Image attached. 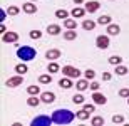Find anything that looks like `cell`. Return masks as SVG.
<instances>
[{"instance_id":"cell-33","label":"cell","mask_w":129,"mask_h":126,"mask_svg":"<svg viewBox=\"0 0 129 126\" xmlns=\"http://www.w3.org/2000/svg\"><path fill=\"white\" fill-rule=\"evenodd\" d=\"M124 121L126 119H124L122 114H114V116H112V123H114V124H122Z\"/></svg>"},{"instance_id":"cell-16","label":"cell","mask_w":129,"mask_h":126,"mask_svg":"<svg viewBox=\"0 0 129 126\" xmlns=\"http://www.w3.org/2000/svg\"><path fill=\"white\" fill-rule=\"evenodd\" d=\"M121 32V27L117 24H109L107 25V35H117Z\"/></svg>"},{"instance_id":"cell-2","label":"cell","mask_w":129,"mask_h":126,"mask_svg":"<svg viewBox=\"0 0 129 126\" xmlns=\"http://www.w3.org/2000/svg\"><path fill=\"white\" fill-rule=\"evenodd\" d=\"M37 56V51L30 45H22V47L17 49V57L20 61H24V62H29V61H34Z\"/></svg>"},{"instance_id":"cell-44","label":"cell","mask_w":129,"mask_h":126,"mask_svg":"<svg viewBox=\"0 0 129 126\" xmlns=\"http://www.w3.org/2000/svg\"><path fill=\"white\" fill-rule=\"evenodd\" d=\"M127 104H129V97H127Z\"/></svg>"},{"instance_id":"cell-34","label":"cell","mask_w":129,"mask_h":126,"mask_svg":"<svg viewBox=\"0 0 129 126\" xmlns=\"http://www.w3.org/2000/svg\"><path fill=\"white\" fill-rule=\"evenodd\" d=\"M84 76H86V79H89V81H94V78H96V71L87 69V71H84Z\"/></svg>"},{"instance_id":"cell-5","label":"cell","mask_w":129,"mask_h":126,"mask_svg":"<svg viewBox=\"0 0 129 126\" xmlns=\"http://www.w3.org/2000/svg\"><path fill=\"white\" fill-rule=\"evenodd\" d=\"M52 121V116L49 118V116H37V118H34L32 119V126H39V124H42V126H49Z\"/></svg>"},{"instance_id":"cell-18","label":"cell","mask_w":129,"mask_h":126,"mask_svg":"<svg viewBox=\"0 0 129 126\" xmlns=\"http://www.w3.org/2000/svg\"><path fill=\"white\" fill-rule=\"evenodd\" d=\"M96 25H97V22L86 19L84 22H82V29H84V30H94V29H96Z\"/></svg>"},{"instance_id":"cell-32","label":"cell","mask_w":129,"mask_h":126,"mask_svg":"<svg viewBox=\"0 0 129 126\" xmlns=\"http://www.w3.org/2000/svg\"><path fill=\"white\" fill-rule=\"evenodd\" d=\"M84 99H86V97L79 92V94H76V96L72 97V103H74V104H84Z\"/></svg>"},{"instance_id":"cell-24","label":"cell","mask_w":129,"mask_h":126,"mask_svg":"<svg viewBox=\"0 0 129 126\" xmlns=\"http://www.w3.org/2000/svg\"><path fill=\"white\" fill-rule=\"evenodd\" d=\"M97 24H101V25H109V24H111V17H109L107 14L101 15L99 19H97Z\"/></svg>"},{"instance_id":"cell-26","label":"cell","mask_w":129,"mask_h":126,"mask_svg":"<svg viewBox=\"0 0 129 126\" xmlns=\"http://www.w3.org/2000/svg\"><path fill=\"white\" fill-rule=\"evenodd\" d=\"M39 81H40V84H50L52 83V76L50 74H42V76H39Z\"/></svg>"},{"instance_id":"cell-37","label":"cell","mask_w":129,"mask_h":126,"mask_svg":"<svg viewBox=\"0 0 129 126\" xmlns=\"http://www.w3.org/2000/svg\"><path fill=\"white\" fill-rule=\"evenodd\" d=\"M82 109H86V111H89V113H94V109H96V103H92V104H84Z\"/></svg>"},{"instance_id":"cell-1","label":"cell","mask_w":129,"mask_h":126,"mask_svg":"<svg viewBox=\"0 0 129 126\" xmlns=\"http://www.w3.org/2000/svg\"><path fill=\"white\" fill-rule=\"evenodd\" d=\"M76 113L69 111V109H57L52 113V121L54 124H69L76 119Z\"/></svg>"},{"instance_id":"cell-30","label":"cell","mask_w":129,"mask_h":126,"mask_svg":"<svg viewBox=\"0 0 129 126\" xmlns=\"http://www.w3.org/2000/svg\"><path fill=\"white\" fill-rule=\"evenodd\" d=\"M27 92H29L30 96H35V94L40 92V86H29L27 87Z\"/></svg>"},{"instance_id":"cell-7","label":"cell","mask_w":129,"mask_h":126,"mask_svg":"<svg viewBox=\"0 0 129 126\" xmlns=\"http://www.w3.org/2000/svg\"><path fill=\"white\" fill-rule=\"evenodd\" d=\"M2 40H4L5 44H15L19 40V34H17V32H5V34L2 35Z\"/></svg>"},{"instance_id":"cell-6","label":"cell","mask_w":129,"mask_h":126,"mask_svg":"<svg viewBox=\"0 0 129 126\" xmlns=\"http://www.w3.org/2000/svg\"><path fill=\"white\" fill-rule=\"evenodd\" d=\"M109 35H106V34H102V35H97V39H96V45L99 49H107L109 47Z\"/></svg>"},{"instance_id":"cell-20","label":"cell","mask_w":129,"mask_h":126,"mask_svg":"<svg viewBox=\"0 0 129 126\" xmlns=\"http://www.w3.org/2000/svg\"><path fill=\"white\" fill-rule=\"evenodd\" d=\"M47 32L50 35H59L60 34V25H57V24H50L47 27Z\"/></svg>"},{"instance_id":"cell-35","label":"cell","mask_w":129,"mask_h":126,"mask_svg":"<svg viewBox=\"0 0 129 126\" xmlns=\"http://www.w3.org/2000/svg\"><path fill=\"white\" fill-rule=\"evenodd\" d=\"M91 123L94 126H102L104 124V119H102L101 116H94V118H91Z\"/></svg>"},{"instance_id":"cell-29","label":"cell","mask_w":129,"mask_h":126,"mask_svg":"<svg viewBox=\"0 0 129 126\" xmlns=\"http://www.w3.org/2000/svg\"><path fill=\"white\" fill-rule=\"evenodd\" d=\"M109 62L112 64V66H119V64L122 62V57H121V56H111V57H109Z\"/></svg>"},{"instance_id":"cell-22","label":"cell","mask_w":129,"mask_h":126,"mask_svg":"<svg viewBox=\"0 0 129 126\" xmlns=\"http://www.w3.org/2000/svg\"><path fill=\"white\" fill-rule=\"evenodd\" d=\"M42 101L40 97H37V96H30L29 99H27V104H29L30 108H35V106H39V103Z\"/></svg>"},{"instance_id":"cell-13","label":"cell","mask_w":129,"mask_h":126,"mask_svg":"<svg viewBox=\"0 0 129 126\" xmlns=\"http://www.w3.org/2000/svg\"><path fill=\"white\" fill-rule=\"evenodd\" d=\"M86 12H87L86 9H82V7H76V9H72L71 15L74 17V19H82V17L86 15Z\"/></svg>"},{"instance_id":"cell-19","label":"cell","mask_w":129,"mask_h":126,"mask_svg":"<svg viewBox=\"0 0 129 126\" xmlns=\"http://www.w3.org/2000/svg\"><path fill=\"white\" fill-rule=\"evenodd\" d=\"M47 71L50 74H55V72H59V71H62V69H60V66H59L55 61H50V62H49V66H47Z\"/></svg>"},{"instance_id":"cell-11","label":"cell","mask_w":129,"mask_h":126,"mask_svg":"<svg viewBox=\"0 0 129 126\" xmlns=\"http://www.w3.org/2000/svg\"><path fill=\"white\" fill-rule=\"evenodd\" d=\"M22 10H24L25 14L32 15V14H35V12H37V5H34V2H27V4L22 5Z\"/></svg>"},{"instance_id":"cell-23","label":"cell","mask_w":129,"mask_h":126,"mask_svg":"<svg viewBox=\"0 0 129 126\" xmlns=\"http://www.w3.org/2000/svg\"><path fill=\"white\" fill-rule=\"evenodd\" d=\"M114 72L117 74V76H126V74H127V67H126V66H122V64H119V66H116Z\"/></svg>"},{"instance_id":"cell-41","label":"cell","mask_w":129,"mask_h":126,"mask_svg":"<svg viewBox=\"0 0 129 126\" xmlns=\"http://www.w3.org/2000/svg\"><path fill=\"white\" fill-rule=\"evenodd\" d=\"M9 14V12H7V10H2V14H0V22H4L5 20V15Z\"/></svg>"},{"instance_id":"cell-46","label":"cell","mask_w":129,"mask_h":126,"mask_svg":"<svg viewBox=\"0 0 129 126\" xmlns=\"http://www.w3.org/2000/svg\"><path fill=\"white\" fill-rule=\"evenodd\" d=\"M111 2H114V0H111Z\"/></svg>"},{"instance_id":"cell-39","label":"cell","mask_w":129,"mask_h":126,"mask_svg":"<svg viewBox=\"0 0 129 126\" xmlns=\"http://www.w3.org/2000/svg\"><path fill=\"white\" fill-rule=\"evenodd\" d=\"M119 96L121 97H129V89H127V87L121 89V91H119Z\"/></svg>"},{"instance_id":"cell-42","label":"cell","mask_w":129,"mask_h":126,"mask_svg":"<svg viewBox=\"0 0 129 126\" xmlns=\"http://www.w3.org/2000/svg\"><path fill=\"white\" fill-rule=\"evenodd\" d=\"M0 32H2V34H5V32H7V27H5L4 22H2V25H0Z\"/></svg>"},{"instance_id":"cell-43","label":"cell","mask_w":129,"mask_h":126,"mask_svg":"<svg viewBox=\"0 0 129 126\" xmlns=\"http://www.w3.org/2000/svg\"><path fill=\"white\" fill-rule=\"evenodd\" d=\"M74 4H77V5H81V4H84V0H74Z\"/></svg>"},{"instance_id":"cell-28","label":"cell","mask_w":129,"mask_h":126,"mask_svg":"<svg viewBox=\"0 0 129 126\" xmlns=\"http://www.w3.org/2000/svg\"><path fill=\"white\" fill-rule=\"evenodd\" d=\"M55 17H57V19H69V12H67V10H64V9H59L57 12H55Z\"/></svg>"},{"instance_id":"cell-40","label":"cell","mask_w":129,"mask_h":126,"mask_svg":"<svg viewBox=\"0 0 129 126\" xmlns=\"http://www.w3.org/2000/svg\"><path fill=\"white\" fill-rule=\"evenodd\" d=\"M102 79H104V81H111V79H112V74L111 72H104L102 74Z\"/></svg>"},{"instance_id":"cell-4","label":"cell","mask_w":129,"mask_h":126,"mask_svg":"<svg viewBox=\"0 0 129 126\" xmlns=\"http://www.w3.org/2000/svg\"><path fill=\"white\" fill-rule=\"evenodd\" d=\"M22 83H24L22 74H17V76H14V78L7 79V81H5V86H7V87H17V86H20Z\"/></svg>"},{"instance_id":"cell-38","label":"cell","mask_w":129,"mask_h":126,"mask_svg":"<svg viewBox=\"0 0 129 126\" xmlns=\"http://www.w3.org/2000/svg\"><path fill=\"white\" fill-rule=\"evenodd\" d=\"M89 87H91V89H92V92H94V91H99L101 84H99V83H96V81H92V83L89 84Z\"/></svg>"},{"instance_id":"cell-45","label":"cell","mask_w":129,"mask_h":126,"mask_svg":"<svg viewBox=\"0 0 129 126\" xmlns=\"http://www.w3.org/2000/svg\"><path fill=\"white\" fill-rule=\"evenodd\" d=\"M30 2H35V0H30Z\"/></svg>"},{"instance_id":"cell-12","label":"cell","mask_w":129,"mask_h":126,"mask_svg":"<svg viewBox=\"0 0 129 126\" xmlns=\"http://www.w3.org/2000/svg\"><path fill=\"white\" fill-rule=\"evenodd\" d=\"M92 101L96 103V104H106V96L101 94L99 91H94L92 92Z\"/></svg>"},{"instance_id":"cell-36","label":"cell","mask_w":129,"mask_h":126,"mask_svg":"<svg viewBox=\"0 0 129 126\" xmlns=\"http://www.w3.org/2000/svg\"><path fill=\"white\" fill-rule=\"evenodd\" d=\"M7 12H9V15H17L20 12V9H19V7H15V5H10L9 9H7Z\"/></svg>"},{"instance_id":"cell-9","label":"cell","mask_w":129,"mask_h":126,"mask_svg":"<svg viewBox=\"0 0 129 126\" xmlns=\"http://www.w3.org/2000/svg\"><path fill=\"white\" fill-rule=\"evenodd\" d=\"M59 57H60V51L59 49H49L45 52V59H49V61H55Z\"/></svg>"},{"instance_id":"cell-31","label":"cell","mask_w":129,"mask_h":126,"mask_svg":"<svg viewBox=\"0 0 129 126\" xmlns=\"http://www.w3.org/2000/svg\"><path fill=\"white\" fill-rule=\"evenodd\" d=\"M29 35H30V39L37 40V39H40V37H42V32H40V30H37V29H34V30H30V32H29Z\"/></svg>"},{"instance_id":"cell-8","label":"cell","mask_w":129,"mask_h":126,"mask_svg":"<svg viewBox=\"0 0 129 126\" xmlns=\"http://www.w3.org/2000/svg\"><path fill=\"white\" fill-rule=\"evenodd\" d=\"M99 9H101V4L96 2V0H91V2H87V4H86V10L89 12V14H94V12H97Z\"/></svg>"},{"instance_id":"cell-3","label":"cell","mask_w":129,"mask_h":126,"mask_svg":"<svg viewBox=\"0 0 129 126\" xmlns=\"http://www.w3.org/2000/svg\"><path fill=\"white\" fill-rule=\"evenodd\" d=\"M62 74L67 76V78H72V79L81 78V71H79L77 67H74V66H69V64L62 67Z\"/></svg>"},{"instance_id":"cell-15","label":"cell","mask_w":129,"mask_h":126,"mask_svg":"<svg viewBox=\"0 0 129 126\" xmlns=\"http://www.w3.org/2000/svg\"><path fill=\"white\" fill-rule=\"evenodd\" d=\"M72 78H64V79H60V81H59V86L60 87H64V89H71V87H74L76 86V84H72V81H71Z\"/></svg>"},{"instance_id":"cell-14","label":"cell","mask_w":129,"mask_h":126,"mask_svg":"<svg viewBox=\"0 0 129 126\" xmlns=\"http://www.w3.org/2000/svg\"><path fill=\"white\" fill-rule=\"evenodd\" d=\"M87 87H89V83H87V79H81L79 78V81L76 83V89L79 92H82V91H86Z\"/></svg>"},{"instance_id":"cell-10","label":"cell","mask_w":129,"mask_h":126,"mask_svg":"<svg viewBox=\"0 0 129 126\" xmlns=\"http://www.w3.org/2000/svg\"><path fill=\"white\" fill-rule=\"evenodd\" d=\"M40 99H42V103H45V104H50L52 101H55V94L50 92V91L42 92V94H40Z\"/></svg>"},{"instance_id":"cell-27","label":"cell","mask_w":129,"mask_h":126,"mask_svg":"<svg viewBox=\"0 0 129 126\" xmlns=\"http://www.w3.org/2000/svg\"><path fill=\"white\" fill-rule=\"evenodd\" d=\"M64 39L66 40H76L77 39V32H74V30H67V32H64Z\"/></svg>"},{"instance_id":"cell-25","label":"cell","mask_w":129,"mask_h":126,"mask_svg":"<svg viewBox=\"0 0 129 126\" xmlns=\"http://www.w3.org/2000/svg\"><path fill=\"white\" fill-rule=\"evenodd\" d=\"M15 72H17V74H22V76H24L25 72H29V67H27L25 64H17V66H15Z\"/></svg>"},{"instance_id":"cell-21","label":"cell","mask_w":129,"mask_h":126,"mask_svg":"<svg viewBox=\"0 0 129 126\" xmlns=\"http://www.w3.org/2000/svg\"><path fill=\"white\" fill-rule=\"evenodd\" d=\"M76 116H77V119H81V121H87V119L91 118V113L86 111V109H81L79 113H76Z\"/></svg>"},{"instance_id":"cell-17","label":"cell","mask_w":129,"mask_h":126,"mask_svg":"<svg viewBox=\"0 0 129 126\" xmlns=\"http://www.w3.org/2000/svg\"><path fill=\"white\" fill-rule=\"evenodd\" d=\"M64 27H66L67 30H76V27H77V22L74 19H64Z\"/></svg>"}]
</instances>
